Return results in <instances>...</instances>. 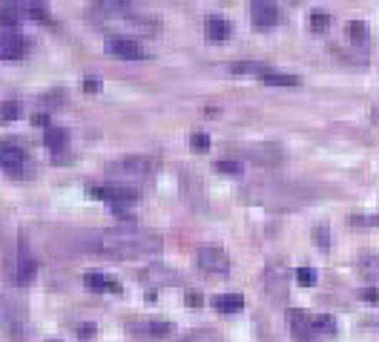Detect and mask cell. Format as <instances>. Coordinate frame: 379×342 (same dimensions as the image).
I'll return each mask as SVG.
<instances>
[{"label": "cell", "mask_w": 379, "mask_h": 342, "mask_svg": "<svg viewBox=\"0 0 379 342\" xmlns=\"http://www.w3.org/2000/svg\"><path fill=\"white\" fill-rule=\"evenodd\" d=\"M345 35H348L351 44H359V46L368 44V26H365L362 21H351V24L345 26Z\"/></svg>", "instance_id": "20"}, {"label": "cell", "mask_w": 379, "mask_h": 342, "mask_svg": "<svg viewBox=\"0 0 379 342\" xmlns=\"http://www.w3.org/2000/svg\"><path fill=\"white\" fill-rule=\"evenodd\" d=\"M21 21H24V12L17 6H12V3L0 6V29H15Z\"/></svg>", "instance_id": "17"}, {"label": "cell", "mask_w": 379, "mask_h": 342, "mask_svg": "<svg viewBox=\"0 0 379 342\" xmlns=\"http://www.w3.org/2000/svg\"><path fill=\"white\" fill-rule=\"evenodd\" d=\"M250 21L256 26H276L279 24V6L270 0H256L250 3Z\"/></svg>", "instance_id": "9"}, {"label": "cell", "mask_w": 379, "mask_h": 342, "mask_svg": "<svg viewBox=\"0 0 379 342\" xmlns=\"http://www.w3.org/2000/svg\"><path fill=\"white\" fill-rule=\"evenodd\" d=\"M132 331L141 334V336L161 339V336L173 334V325H169V322H161V319H144V322H136V325H132Z\"/></svg>", "instance_id": "11"}, {"label": "cell", "mask_w": 379, "mask_h": 342, "mask_svg": "<svg viewBox=\"0 0 379 342\" xmlns=\"http://www.w3.org/2000/svg\"><path fill=\"white\" fill-rule=\"evenodd\" d=\"M313 328H316V334H336V319L331 316V314H316L313 316Z\"/></svg>", "instance_id": "21"}, {"label": "cell", "mask_w": 379, "mask_h": 342, "mask_svg": "<svg viewBox=\"0 0 379 342\" xmlns=\"http://www.w3.org/2000/svg\"><path fill=\"white\" fill-rule=\"evenodd\" d=\"M284 153L276 147V144H261V147H256V150H250V159L253 161H264V164H273V161H279Z\"/></svg>", "instance_id": "15"}, {"label": "cell", "mask_w": 379, "mask_h": 342, "mask_svg": "<svg viewBox=\"0 0 379 342\" xmlns=\"http://www.w3.org/2000/svg\"><path fill=\"white\" fill-rule=\"evenodd\" d=\"M26 15H29V17H35V21H41V24H52L49 12H46L41 3H29V6H26Z\"/></svg>", "instance_id": "26"}, {"label": "cell", "mask_w": 379, "mask_h": 342, "mask_svg": "<svg viewBox=\"0 0 379 342\" xmlns=\"http://www.w3.org/2000/svg\"><path fill=\"white\" fill-rule=\"evenodd\" d=\"M313 242L319 244V248H328V244H331V231H328L325 224H316L313 227Z\"/></svg>", "instance_id": "27"}, {"label": "cell", "mask_w": 379, "mask_h": 342, "mask_svg": "<svg viewBox=\"0 0 379 342\" xmlns=\"http://www.w3.org/2000/svg\"><path fill=\"white\" fill-rule=\"evenodd\" d=\"M49 342H61V339H49Z\"/></svg>", "instance_id": "37"}, {"label": "cell", "mask_w": 379, "mask_h": 342, "mask_svg": "<svg viewBox=\"0 0 379 342\" xmlns=\"http://www.w3.org/2000/svg\"><path fill=\"white\" fill-rule=\"evenodd\" d=\"M0 167H3L6 173H21V167H32V164H29V156L21 144L3 141L0 144Z\"/></svg>", "instance_id": "6"}, {"label": "cell", "mask_w": 379, "mask_h": 342, "mask_svg": "<svg viewBox=\"0 0 379 342\" xmlns=\"http://www.w3.org/2000/svg\"><path fill=\"white\" fill-rule=\"evenodd\" d=\"M230 72L233 75H264V72H268V66L256 64V61H241V64H233Z\"/></svg>", "instance_id": "22"}, {"label": "cell", "mask_w": 379, "mask_h": 342, "mask_svg": "<svg viewBox=\"0 0 379 342\" xmlns=\"http://www.w3.org/2000/svg\"><path fill=\"white\" fill-rule=\"evenodd\" d=\"M187 305H190V308H198V305H201V294L190 291V294H187Z\"/></svg>", "instance_id": "35"}, {"label": "cell", "mask_w": 379, "mask_h": 342, "mask_svg": "<svg viewBox=\"0 0 379 342\" xmlns=\"http://www.w3.org/2000/svg\"><path fill=\"white\" fill-rule=\"evenodd\" d=\"M216 170L224 173V176H241V164L239 161H219Z\"/></svg>", "instance_id": "30"}, {"label": "cell", "mask_w": 379, "mask_h": 342, "mask_svg": "<svg viewBox=\"0 0 379 342\" xmlns=\"http://www.w3.org/2000/svg\"><path fill=\"white\" fill-rule=\"evenodd\" d=\"M288 322H290V334L299 339V342H313L316 336V328H313V316L299 311V308H290L288 311Z\"/></svg>", "instance_id": "7"}, {"label": "cell", "mask_w": 379, "mask_h": 342, "mask_svg": "<svg viewBox=\"0 0 379 342\" xmlns=\"http://www.w3.org/2000/svg\"><path fill=\"white\" fill-rule=\"evenodd\" d=\"M264 288H268V296L276 302L288 299L290 291V271H288V262L284 259H270L268 268H264Z\"/></svg>", "instance_id": "2"}, {"label": "cell", "mask_w": 379, "mask_h": 342, "mask_svg": "<svg viewBox=\"0 0 379 342\" xmlns=\"http://www.w3.org/2000/svg\"><path fill=\"white\" fill-rule=\"evenodd\" d=\"M44 144H46L49 150H55V153H58V150H64V147L69 144L66 129H61V127H49L46 136H44Z\"/></svg>", "instance_id": "18"}, {"label": "cell", "mask_w": 379, "mask_h": 342, "mask_svg": "<svg viewBox=\"0 0 379 342\" xmlns=\"http://www.w3.org/2000/svg\"><path fill=\"white\" fill-rule=\"evenodd\" d=\"M261 81L270 84V87H296V84H299L296 75H290V72H276V69H268V72H264Z\"/></svg>", "instance_id": "16"}, {"label": "cell", "mask_w": 379, "mask_h": 342, "mask_svg": "<svg viewBox=\"0 0 379 342\" xmlns=\"http://www.w3.org/2000/svg\"><path fill=\"white\" fill-rule=\"evenodd\" d=\"M184 342H221V336L213 334V331H198V334H193V336H187Z\"/></svg>", "instance_id": "31"}, {"label": "cell", "mask_w": 379, "mask_h": 342, "mask_svg": "<svg viewBox=\"0 0 379 342\" xmlns=\"http://www.w3.org/2000/svg\"><path fill=\"white\" fill-rule=\"evenodd\" d=\"M359 273L365 282H379V256H362L359 259Z\"/></svg>", "instance_id": "19"}, {"label": "cell", "mask_w": 379, "mask_h": 342, "mask_svg": "<svg viewBox=\"0 0 379 342\" xmlns=\"http://www.w3.org/2000/svg\"><path fill=\"white\" fill-rule=\"evenodd\" d=\"M78 336H81V339H89V336H95V325H92V322H84V325H81V331H78Z\"/></svg>", "instance_id": "34"}, {"label": "cell", "mask_w": 379, "mask_h": 342, "mask_svg": "<svg viewBox=\"0 0 379 342\" xmlns=\"http://www.w3.org/2000/svg\"><path fill=\"white\" fill-rule=\"evenodd\" d=\"M98 89H101V81H95V78L84 81V92H98Z\"/></svg>", "instance_id": "36"}, {"label": "cell", "mask_w": 379, "mask_h": 342, "mask_svg": "<svg viewBox=\"0 0 379 342\" xmlns=\"http://www.w3.org/2000/svg\"><path fill=\"white\" fill-rule=\"evenodd\" d=\"M359 296H362L368 305H379V288H362V291H359Z\"/></svg>", "instance_id": "32"}, {"label": "cell", "mask_w": 379, "mask_h": 342, "mask_svg": "<svg viewBox=\"0 0 379 342\" xmlns=\"http://www.w3.org/2000/svg\"><path fill=\"white\" fill-rule=\"evenodd\" d=\"M89 196L92 199H104V201H112V204H124V201H138V190H132V187H89Z\"/></svg>", "instance_id": "8"}, {"label": "cell", "mask_w": 379, "mask_h": 342, "mask_svg": "<svg viewBox=\"0 0 379 342\" xmlns=\"http://www.w3.org/2000/svg\"><path fill=\"white\" fill-rule=\"evenodd\" d=\"M84 285H86L89 291H95V294H118V291H121L118 279H112V276H107V273H98V271H89V273L84 276Z\"/></svg>", "instance_id": "10"}, {"label": "cell", "mask_w": 379, "mask_h": 342, "mask_svg": "<svg viewBox=\"0 0 379 342\" xmlns=\"http://www.w3.org/2000/svg\"><path fill=\"white\" fill-rule=\"evenodd\" d=\"M296 282L302 285V288H313V285H316V271L313 268H299L296 271Z\"/></svg>", "instance_id": "25"}, {"label": "cell", "mask_w": 379, "mask_h": 342, "mask_svg": "<svg viewBox=\"0 0 379 342\" xmlns=\"http://www.w3.org/2000/svg\"><path fill=\"white\" fill-rule=\"evenodd\" d=\"M86 248L112 259H149L158 256L164 242L156 231H138V227H115V231H95L86 239Z\"/></svg>", "instance_id": "1"}, {"label": "cell", "mask_w": 379, "mask_h": 342, "mask_svg": "<svg viewBox=\"0 0 379 342\" xmlns=\"http://www.w3.org/2000/svg\"><path fill=\"white\" fill-rule=\"evenodd\" d=\"M12 121H17V104L3 101L0 104V124H12Z\"/></svg>", "instance_id": "24"}, {"label": "cell", "mask_w": 379, "mask_h": 342, "mask_svg": "<svg viewBox=\"0 0 379 342\" xmlns=\"http://www.w3.org/2000/svg\"><path fill=\"white\" fill-rule=\"evenodd\" d=\"M348 224L351 227H379V213H353L348 216Z\"/></svg>", "instance_id": "23"}, {"label": "cell", "mask_w": 379, "mask_h": 342, "mask_svg": "<svg viewBox=\"0 0 379 342\" xmlns=\"http://www.w3.org/2000/svg\"><path fill=\"white\" fill-rule=\"evenodd\" d=\"M32 49V41L17 32H0V61H17L26 58Z\"/></svg>", "instance_id": "4"}, {"label": "cell", "mask_w": 379, "mask_h": 342, "mask_svg": "<svg viewBox=\"0 0 379 342\" xmlns=\"http://www.w3.org/2000/svg\"><path fill=\"white\" fill-rule=\"evenodd\" d=\"M196 262L198 268L207 273H227L230 271V256H227L221 248H213V244H204V248L196 251Z\"/></svg>", "instance_id": "3"}, {"label": "cell", "mask_w": 379, "mask_h": 342, "mask_svg": "<svg viewBox=\"0 0 379 342\" xmlns=\"http://www.w3.org/2000/svg\"><path fill=\"white\" fill-rule=\"evenodd\" d=\"M204 29H207V37H210V41H216V44H221V41H227V37H230V24H227L224 17H219V15L207 17Z\"/></svg>", "instance_id": "13"}, {"label": "cell", "mask_w": 379, "mask_h": 342, "mask_svg": "<svg viewBox=\"0 0 379 342\" xmlns=\"http://www.w3.org/2000/svg\"><path fill=\"white\" fill-rule=\"evenodd\" d=\"M32 124H35V127H44V129L52 127V124H49V116H44V112H35V116H32Z\"/></svg>", "instance_id": "33"}, {"label": "cell", "mask_w": 379, "mask_h": 342, "mask_svg": "<svg viewBox=\"0 0 379 342\" xmlns=\"http://www.w3.org/2000/svg\"><path fill=\"white\" fill-rule=\"evenodd\" d=\"M213 308L219 314H239L244 308V296L241 294H219V296H213Z\"/></svg>", "instance_id": "12"}, {"label": "cell", "mask_w": 379, "mask_h": 342, "mask_svg": "<svg viewBox=\"0 0 379 342\" xmlns=\"http://www.w3.org/2000/svg\"><path fill=\"white\" fill-rule=\"evenodd\" d=\"M328 24H331V17H328L325 12H313V15H311V26H313V32H325Z\"/></svg>", "instance_id": "28"}, {"label": "cell", "mask_w": 379, "mask_h": 342, "mask_svg": "<svg viewBox=\"0 0 379 342\" xmlns=\"http://www.w3.org/2000/svg\"><path fill=\"white\" fill-rule=\"evenodd\" d=\"M190 144H193L196 153H207V150H210V138H207L204 132H193V138H190Z\"/></svg>", "instance_id": "29"}, {"label": "cell", "mask_w": 379, "mask_h": 342, "mask_svg": "<svg viewBox=\"0 0 379 342\" xmlns=\"http://www.w3.org/2000/svg\"><path fill=\"white\" fill-rule=\"evenodd\" d=\"M35 271H37L35 259L21 248V259H17V282H21V285H29V282L35 279Z\"/></svg>", "instance_id": "14"}, {"label": "cell", "mask_w": 379, "mask_h": 342, "mask_svg": "<svg viewBox=\"0 0 379 342\" xmlns=\"http://www.w3.org/2000/svg\"><path fill=\"white\" fill-rule=\"evenodd\" d=\"M107 52L115 55V58H124V61H138L144 58V46L136 41V37H124V35H115L107 41Z\"/></svg>", "instance_id": "5"}]
</instances>
